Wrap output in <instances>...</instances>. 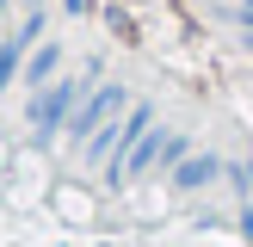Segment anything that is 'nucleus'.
<instances>
[{
    "instance_id": "obj_1",
    "label": "nucleus",
    "mask_w": 253,
    "mask_h": 247,
    "mask_svg": "<svg viewBox=\"0 0 253 247\" xmlns=\"http://www.w3.org/2000/svg\"><path fill=\"white\" fill-rule=\"evenodd\" d=\"M81 99H86V74H56L43 93H31V111H25L31 136H37V142H56V136L68 130V118H74Z\"/></svg>"
},
{
    "instance_id": "obj_2",
    "label": "nucleus",
    "mask_w": 253,
    "mask_h": 247,
    "mask_svg": "<svg viewBox=\"0 0 253 247\" xmlns=\"http://www.w3.org/2000/svg\"><path fill=\"white\" fill-rule=\"evenodd\" d=\"M124 111H130V93H124V81H99V86H86V99L74 105V118H68V136L74 142H93L105 124H118Z\"/></svg>"
},
{
    "instance_id": "obj_3",
    "label": "nucleus",
    "mask_w": 253,
    "mask_h": 247,
    "mask_svg": "<svg viewBox=\"0 0 253 247\" xmlns=\"http://www.w3.org/2000/svg\"><path fill=\"white\" fill-rule=\"evenodd\" d=\"M43 37H49V12H43V0H37V6L25 12V19L12 25L6 37H0V99H6V86L25 74V56H31Z\"/></svg>"
},
{
    "instance_id": "obj_4",
    "label": "nucleus",
    "mask_w": 253,
    "mask_h": 247,
    "mask_svg": "<svg viewBox=\"0 0 253 247\" xmlns=\"http://www.w3.org/2000/svg\"><path fill=\"white\" fill-rule=\"evenodd\" d=\"M173 185H179V192H198V185H216L222 179V155H210V148H192V155L179 161V167L167 173Z\"/></svg>"
},
{
    "instance_id": "obj_5",
    "label": "nucleus",
    "mask_w": 253,
    "mask_h": 247,
    "mask_svg": "<svg viewBox=\"0 0 253 247\" xmlns=\"http://www.w3.org/2000/svg\"><path fill=\"white\" fill-rule=\"evenodd\" d=\"M56 74H62V43H56V37H43V43L25 56V86H31V93H43Z\"/></svg>"
},
{
    "instance_id": "obj_6",
    "label": "nucleus",
    "mask_w": 253,
    "mask_h": 247,
    "mask_svg": "<svg viewBox=\"0 0 253 247\" xmlns=\"http://www.w3.org/2000/svg\"><path fill=\"white\" fill-rule=\"evenodd\" d=\"M229 12H235V25H241V31H253V0H235Z\"/></svg>"
},
{
    "instance_id": "obj_7",
    "label": "nucleus",
    "mask_w": 253,
    "mask_h": 247,
    "mask_svg": "<svg viewBox=\"0 0 253 247\" xmlns=\"http://www.w3.org/2000/svg\"><path fill=\"white\" fill-rule=\"evenodd\" d=\"M0 25H6V0H0ZM0 37H6V31H0Z\"/></svg>"
},
{
    "instance_id": "obj_8",
    "label": "nucleus",
    "mask_w": 253,
    "mask_h": 247,
    "mask_svg": "<svg viewBox=\"0 0 253 247\" xmlns=\"http://www.w3.org/2000/svg\"><path fill=\"white\" fill-rule=\"evenodd\" d=\"M222 6H235V0H222Z\"/></svg>"
}]
</instances>
